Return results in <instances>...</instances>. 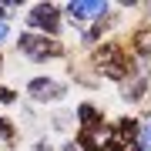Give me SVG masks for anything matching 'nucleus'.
Segmentation results:
<instances>
[{
	"mask_svg": "<svg viewBox=\"0 0 151 151\" xmlns=\"http://www.w3.org/2000/svg\"><path fill=\"white\" fill-rule=\"evenodd\" d=\"M101 151H124L121 145H108V148H101Z\"/></svg>",
	"mask_w": 151,
	"mask_h": 151,
	"instance_id": "obj_8",
	"label": "nucleus"
},
{
	"mask_svg": "<svg viewBox=\"0 0 151 151\" xmlns=\"http://www.w3.org/2000/svg\"><path fill=\"white\" fill-rule=\"evenodd\" d=\"M145 145L151 148V124H148V128H145Z\"/></svg>",
	"mask_w": 151,
	"mask_h": 151,
	"instance_id": "obj_7",
	"label": "nucleus"
},
{
	"mask_svg": "<svg viewBox=\"0 0 151 151\" xmlns=\"http://www.w3.org/2000/svg\"><path fill=\"white\" fill-rule=\"evenodd\" d=\"M7 37V27H4V24H0V40H4Z\"/></svg>",
	"mask_w": 151,
	"mask_h": 151,
	"instance_id": "obj_9",
	"label": "nucleus"
},
{
	"mask_svg": "<svg viewBox=\"0 0 151 151\" xmlns=\"http://www.w3.org/2000/svg\"><path fill=\"white\" fill-rule=\"evenodd\" d=\"M81 118H84V124H97L94 118H97V111L91 108V104H84V108H81Z\"/></svg>",
	"mask_w": 151,
	"mask_h": 151,
	"instance_id": "obj_5",
	"label": "nucleus"
},
{
	"mask_svg": "<svg viewBox=\"0 0 151 151\" xmlns=\"http://www.w3.org/2000/svg\"><path fill=\"white\" fill-rule=\"evenodd\" d=\"M70 14L74 17H97V14H104V4H84V0H77V4H70Z\"/></svg>",
	"mask_w": 151,
	"mask_h": 151,
	"instance_id": "obj_4",
	"label": "nucleus"
},
{
	"mask_svg": "<svg viewBox=\"0 0 151 151\" xmlns=\"http://www.w3.org/2000/svg\"><path fill=\"white\" fill-rule=\"evenodd\" d=\"M30 94L37 97V101H50V97L60 94V84L57 81H34L30 84Z\"/></svg>",
	"mask_w": 151,
	"mask_h": 151,
	"instance_id": "obj_3",
	"label": "nucleus"
},
{
	"mask_svg": "<svg viewBox=\"0 0 151 151\" xmlns=\"http://www.w3.org/2000/svg\"><path fill=\"white\" fill-rule=\"evenodd\" d=\"M20 50L24 54H30V57H47V54H54V44H47V37H34V34H27V37H20Z\"/></svg>",
	"mask_w": 151,
	"mask_h": 151,
	"instance_id": "obj_1",
	"label": "nucleus"
},
{
	"mask_svg": "<svg viewBox=\"0 0 151 151\" xmlns=\"http://www.w3.org/2000/svg\"><path fill=\"white\" fill-rule=\"evenodd\" d=\"M7 10H14V4H0V17H7Z\"/></svg>",
	"mask_w": 151,
	"mask_h": 151,
	"instance_id": "obj_6",
	"label": "nucleus"
},
{
	"mask_svg": "<svg viewBox=\"0 0 151 151\" xmlns=\"http://www.w3.org/2000/svg\"><path fill=\"white\" fill-rule=\"evenodd\" d=\"M30 24H34V27H44V30H57V10H54V7H34V14H30Z\"/></svg>",
	"mask_w": 151,
	"mask_h": 151,
	"instance_id": "obj_2",
	"label": "nucleus"
}]
</instances>
